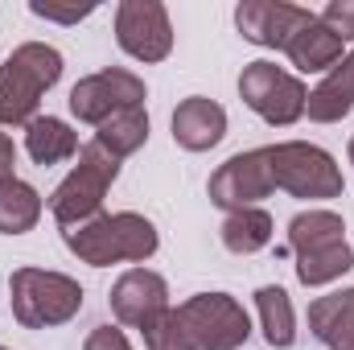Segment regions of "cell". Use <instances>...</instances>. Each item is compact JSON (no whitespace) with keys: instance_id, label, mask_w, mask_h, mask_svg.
Segmentation results:
<instances>
[{"instance_id":"1","label":"cell","mask_w":354,"mask_h":350,"mask_svg":"<svg viewBox=\"0 0 354 350\" xmlns=\"http://www.w3.org/2000/svg\"><path fill=\"white\" fill-rule=\"evenodd\" d=\"M71 256H79L91 268H111V264H145L157 256L161 235L157 227L136 214V210H115V214H95L83 227L62 231Z\"/></svg>"},{"instance_id":"2","label":"cell","mask_w":354,"mask_h":350,"mask_svg":"<svg viewBox=\"0 0 354 350\" xmlns=\"http://www.w3.org/2000/svg\"><path fill=\"white\" fill-rule=\"evenodd\" d=\"M62 79V54L46 42H25L0 66V128H25L37 120L46 91Z\"/></svg>"},{"instance_id":"3","label":"cell","mask_w":354,"mask_h":350,"mask_svg":"<svg viewBox=\"0 0 354 350\" xmlns=\"http://www.w3.org/2000/svg\"><path fill=\"white\" fill-rule=\"evenodd\" d=\"M8 293H12V317L25 330L66 326L83 309V284L50 268H17L8 276Z\"/></svg>"},{"instance_id":"4","label":"cell","mask_w":354,"mask_h":350,"mask_svg":"<svg viewBox=\"0 0 354 350\" xmlns=\"http://www.w3.org/2000/svg\"><path fill=\"white\" fill-rule=\"evenodd\" d=\"M181 350H239L252 338V317L231 293H194L174 305Z\"/></svg>"},{"instance_id":"5","label":"cell","mask_w":354,"mask_h":350,"mask_svg":"<svg viewBox=\"0 0 354 350\" xmlns=\"http://www.w3.org/2000/svg\"><path fill=\"white\" fill-rule=\"evenodd\" d=\"M115 177H120V157H111L103 145L87 140V145L79 149V165L62 177L58 190L50 194V214H54V223H58L62 231H71V227L91 223L95 214H103V198H107V190L115 185Z\"/></svg>"},{"instance_id":"6","label":"cell","mask_w":354,"mask_h":350,"mask_svg":"<svg viewBox=\"0 0 354 350\" xmlns=\"http://www.w3.org/2000/svg\"><path fill=\"white\" fill-rule=\"evenodd\" d=\"M268 165L276 190H284L288 198H305V202H326V198H342V169L338 161L309 145V140H280L268 145Z\"/></svg>"},{"instance_id":"7","label":"cell","mask_w":354,"mask_h":350,"mask_svg":"<svg viewBox=\"0 0 354 350\" xmlns=\"http://www.w3.org/2000/svg\"><path fill=\"white\" fill-rule=\"evenodd\" d=\"M239 99L272 128H288L305 116V99L309 91L297 75H288L276 62H248L239 75Z\"/></svg>"},{"instance_id":"8","label":"cell","mask_w":354,"mask_h":350,"mask_svg":"<svg viewBox=\"0 0 354 350\" xmlns=\"http://www.w3.org/2000/svg\"><path fill=\"white\" fill-rule=\"evenodd\" d=\"M145 99H149V87L140 75H132L124 66H107V71H95L71 87V116L79 124L99 128L103 120H111L124 107H145Z\"/></svg>"},{"instance_id":"9","label":"cell","mask_w":354,"mask_h":350,"mask_svg":"<svg viewBox=\"0 0 354 350\" xmlns=\"http://www.w3.org/2000/svg\"><path fill=\"white\" fill-rule=\"evenodd\" d=\"M115 42L136 62H165L174 54V21L161 0H124L115 8Z\"/></svg>"},{"instance_id":"10","label":"cell","mask_w":354,"mask_h":350,"mask_svg":"<svg viewBox=\"0 0 354 350\" xmlns=\"http://www.w3.org/2000/svg\"><path fill=\"white\" fill-rule=\"evenodd\" d=\"M210 202L218 210H248L256 206L260 198L276 194V181H272V165H268V145L264 149H248V153H235L231 161H223L214 174H210V185H206Z\"/></svg>"},{"instance_id":"11","label":"cell","mask_w":354,"mask_h":350,"mask_svg":"<svg viewBox=\"0 0 354 350\" xmlns=\"http://www.w3.org/2000/svg\"><path fill=\"white\" fill-rule=\"evenodd\" d=\"M317 12L288 4V0H243L235 8V29L243 42L264 46V50H284Z\"/></svg>"},{"instance_id":"12","label":"cell","mask_w":354,"mask_h":350,"mask_svg":"<svg viewBox=\"0 0 354 350\" xmlns=\"http://www.w3.org/2000/svg\"><path fill=\"white\" fill-rule=\"evenodd\" d=\"M169 309V284L161 272H149V268H128L115 284H111V313L120 326H132V330H149L161 313Z\"/></svg>"},{"instance_id":"13","label":"cell","mask_w":354,"mask_h":350,"mask_svg":"<svg viewBox=\"0 0 354 350\" xmlns=\"http://www.w3.org/2000/svg\"><path fill=\"white\" fill-rule=\"evenodd\" d=\"M223 136H227V111H223V103H214L206 95H189V99L177 103L174 140L185 153H210Z\"/></svg>"},{"instance_id":"14","label":"cell","mask_w":354,"mask_h":350,"mask_svg":"<svg viewBox=\"0 0 354 350\" xmlns=\"http://www.w3.org/2000/svg\"><path fill=\"white\" fill-rule=\"evenodd\" d=\"M284 54H288V62L301 71V75H317V71H334L342 58H346V42L322 21V17H313L288 46H284Z\"/></svg>"},{"instance_id":"15","label":"cell","mask_w":354,"mask_h":350,"mask_svg":"<svg viewBox=\"0 0 354 350\" xmlns=\"http://www.w3.org/2000/svg\"><path fill=\"white\" fill-rule=\"evenodd\" d=\"M309 334L326 350H354V288L326 293L309 305Z\"/></svg>"},{"instance_id":"16","label":"cell","mask_w":354,"mask_h":350,"mask_svg":"<svg viewBox=\"0 0 354 350\" xmlns=\"http://www.w3.org/2000/svg\"><path fill=\"white\" fill-rule=\"evenodd\" d=\"M354 111V54H346L305 99V116L313 124H338Z\"/></svg>"},{"instance_id":"17","label":"cell","mask_w":354,"mask_h":350,"mask_svg":"<svg viewBox=\"0 0 354 350\" xmlns=\"http://www.w3.org/2000/svg\"><path fill=\"white\" fill-rule=\"evenodd\" d=\"M25 153L41 169L62 165V161L79 157V132L66 120H58V116H37V120L25 124Z\"/></svg>"},{"instance_id":"18","label":"cell","mask_w":354,"mask_h":350,"mask_svg":"<svg viewBox=\"0 0 354 350\" xmlns=\"http://www.w3.org/2000/svg\"><path fill=\"white\" fill-rule=\"evenodd\" d=\"M334 243H346V223H342V214L322 210V206L292 214V223H288V248H292V256L322 252V248H334Z\"/></svg>"},{"instance_id":"19","label":"cell","mask_w":354,"mask_h":350,"mask_svg":"<svg viewBox=\"0 0 354 350\" xmlns=\"http://www.w3.org/2000/svg\"><path fill=\"white\" fill-rule=\"evenodd\" d=\"M223 248L231 256H256L272 243V214L264 206H248V210H231L223 219Z\"/></svg>"},{"instance_id":"20","label":"cell","mask_w":354,"mask_h":350,"mask_svg":"<svg viewBox=\"0 0 354 350\" xmlns=\"http://www.w3.org/2000/svg\"><path fill=\"white\" fill-rule=\"evenodd\" d=\"M91 140L103 145L111 157L124 161V157H132V153L145 149V140H149V111H145V107H124V111H115L111 120H103Z\"/></svg>"},{"instance_id":"21","label":"cell","mask_w":354,"mask_h":350,"mask_svg":"<svg viewBox=\"0 0 354 350\" xmlns=\"http://www.w3.org/2000/svg\"><path fill=\"white\" fill-rule=\"evenodd\" d=\"M256 309H260V330H264L268 347L288 350L297 342V313H292V301L280 284L256 288Z\"/></svg>"},{"instance_id":"22","label":"cell","mask_w":354,"mask_h":350,"mask_svg":"<svg viewBox=\"0 0 354 350\" xmlns=\"http://www.w3.org/2000/svg\"><path fill=\"white\" fill-rule=\"evenodd\" d=\"M41 219V194L29 181H8L0 185V235H25Z\"/></svg>"},{"instance_id":"23","label":"cell","mask_w":354,"mask_h":350,"mask_svg":"<svg viewBox=\"0 0 354 350\" xmlns=\"http://www.w3.org/2000/svg\"><path fill=\"white\" fill-rule=\"evenodd\" d=\"M351 268H354V248L351 243H334V248L297 256V280L305 288H322V284H334L338 276H346Z\"/></svg>"},{"instance_id":"24","label":"cell","mask_w":354,"mask_h":350,"mask_svg":"<svg viewBox=\"0 0 354 350\" xmlns=\"http://www.w3.org/2000/svg\"><path fill=\"white\" fill-rule=\"evenodd\" d=\"M99 4H50V0H29V12L41 17V21H58V25H79L83 17H91Z\"/></svg>"},{"instance_id":"25","label":"cell","mask_w":354,"mask_h":350,"mask_svg":"<svg viewBox=\"0 0 354 350\" xmlns=\"http://www.w3.org/2000/svg\"><path fill=\"white\" fill-rule=\"evenodd\" d=\"M322 21H326L342 42H354V0H334V4H326Z\"/></svg>"},{"instance_id":"26","label":"cell","mask_w":354,"mask_h":350,"mask_svg":"<svg viewBox=\"0 0 354 350\" xmlns=\"http://www.w3.org/2000/svg\"><path fill=\"white\" fill-rule=\"evenodd\" d=\"M83 350H132V342H128V334L115 330V326H95L87 334V342H83Z\"/></svg>"},{"instance_id":"27","label":"cell","mask_w":354,"mask_h":350,"mask_svg":"<svg viewBox=\"0 0 354 350\" xmlns=\"http://www.w3.org/2000/svg\"><path fill=\"white\" fill-rule=\"evenodd\" d=\"M17 181V145L8 132H0V185Z\"/></svg>"},{"instance_id":"28","label":"cell","mask_w":354,"mask_h":350,"mask_svg":"<svg viewBox=\"0 0 354 350\" xmlns=\"http://www.w3.org/2000/svg\"><path fill=\"white\" fill-rule=\"evenodd\" d=\"M351 165H354V136H351Z\"/></svg>"},{"instance_id":"29","label":"cell","mask_w":354,"mask_h":350,"mask_svg":"<svg viewBox=\"0 0 354 350\" xmlns=\"http://www.w3.org/2000/svg\"><path fill=\"white\" fill-rule=\"evenodd\" d=\"M0 350H8V347H0Z\"/></svg>"}]
</instances>
